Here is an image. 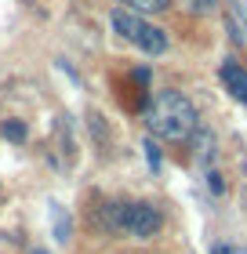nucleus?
<instances>
[{"label":"nucleus","instance_id":"ddd939ff","mask_svg":"<svg viewBox=\"0 0 247 254\" xmlns=\"http://www.w3.org/2000/svg\"><path fill=\"white\" fill-rule=\"evenodd\" d=\"M33 254H48V251H33Z\"/></svg>","mask_w":247,"mask_h":254},{"label":"nucleus","instance_id":"7ed1b4c3","mask_svg":"<svg viewBox=\"0 0 247 254\" xmlns=\"http://www.w3.org/2000/svg\"><path fill=\"white\" fill-rule=\"evenodd\" d=\"M160 225H164V214H160L157 203H149V200L127 203V211H124V233H127V236H135V240H153V236L160 233Z\"/></svg>","mask_w":247,"mask_h":254},{"label":"nucleus","instance_id":"f03ea898","mask_svg":"<svg viewBox=\"0 0 247 254\" xmlns=\"http://www.w3.org/2000/svg\"><path fill=\"white\" fill-rule=\"evenodd\" d=\"M109 22H113L116 37H124L127 44H135L138 51H146V55H164V51H167V33H164L160 26H153V22H146L138 11L116 7L109 15Z\"/></svg>","mask_w":247,"mask_h":254},{"label":"nucleus","instance_id":"f257e3e1","mask_svg":"<svg viewBox=\"0 0 247 254\" xmlns=\"http://www.w3.org/2000/svg\"><path fill=\"white\" fill-rule=\"evenodd\" d=\"M149 138H164V142H189L200 127L196 106L182 91H160L149 106Z\"/></svg>","mask_w":247,"mask_h":254},{"label":"nucleus","instance_id":"6e6552de","mask_svg":"<svg viewBox=\"0 0 247 254\" xmlns=\"http://www.w3.org/2000/svg\"><path fill=\"white\" fill-rule=\"evenodd\" d=\"M131 11H167L171 0H124Z\"/></svg>","mask_w":247,"mask_h":254},{"label":"nucleus","instance_id":"4468645a","mask_svg":"<svg viewBox=\"0 0 247 254\" xmlns=\"http://www.w3.org/2000/svg\"><path fill=\"white\" fill-rule=\"evenodd\" d=\"M244 254H247V251H244Z\"/></svg>","mask_w":247,"mask_h":254},{"label":"nucleus","instance_id":"0eeeda50","mask_svg":"<svg viewBox=\"0 0 247 254\" xmlns=\"http://www.w3.org/2000/svg\"><path fill=\"white\" fill-rule=\"evenodd\" d=\"M0 134H4L7 142H26V138H29V131H26L22 120H4V124H0Z\"/></svg>","mask_w":247,"mask_h":254},{"label":"nucleus","instance_id":"f8f14e48","mask_svg":"<svg viewBox=\"0 0 247 254\" xmlns=\"http://www.w3.org/2000/svg\"><path fill=\"white\" fill-rule=\"evenodd\" d=\"M211 254H237L229 244H211Z\"/></svg>","mask_w":247,"mask_h":254},{"label":"nucleus","instance_id":"20e7f679","mask_svg":"<svg viewBox=\"0 0 247 254\" xmlns=\"http://www.w3.org/2000/svg\"><path fill=\"white\" fill-rule=\"evenodd\" d=\"M222 84H226V91H229L237 102H244V106H247V69H244L240 62H233V59L222 62Z\"/></svg>","mask_w":247,"mask_h":254},{"label":"nucleus","instance_id":"423d86ee","mask_svg":"<svg viewBox=\"0 0 247 254\" xmlns=\"http://www.w3.org/2000/svg\"><path fill=\"white\" fill-rule=\"evenodd\" d=\"M51 222H55V240L66 244V240H69V214H62L58 203H51Z\"/></svg>","mask_w":247,"mask_h":254},{"label":"nucleus","instance_id":"9d476101","mask_svg":"<svg viewBox=\"0 0 247 254\" xmlns=\"http://www.w3.org/2000/svg\"><path fill=\"white\" fill-rule=\"evenodd\" d=\"M207 189L215 192V196L226 192V186H222V175H218V171H211V175H207Z\"/></svg>","mask_w":247,"mask_h":254},{"label":"nucleus","instance_id":"39448f33","mask_svg":"<svg viewBox=\"0 0 247 254\" xmlns=\"http://www.w3.org/2000/svg\"><path fill=\"white\" fill-rule=\"evenodd\" d=\"M124 211H127V203H105L98 211V229L109 236H124Z\"/></svg>","mask_w":247,"mask_h":254},{"label":"nucleus","instance_id":"9b49d317","mask_svg":"<svg viewBox=\"0 0 247 254\" xmlns=\"http://www.w3.org/2000/svg\"><path fill=\"white\" fill-rule=\"evenodd\" d=\"M211 7H215V0H193V11H200V15L211 11Z\"/></svg>","mask_w":247,"mask_h":254},{"label":"nucleus","instance_id":"1a4fd4ad","mask_svg":"<svg viewBox=\"0 0 247 254\" xmlns=\"http://www.w3.org/2000/svg\"><path fill=\"white\" fill-rule=\"evenodd\" d=\"M146 164L153 167V175H157V171H160V149L153 145V138H146Z\"/></svg>","mask_w":247,"mask_h":254}]
</instances>
